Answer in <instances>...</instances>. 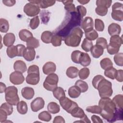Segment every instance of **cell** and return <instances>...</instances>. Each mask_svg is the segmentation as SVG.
I'll return each instance as SVG.
<instances>
[{
  "instance_id": "cell-26",
  "label": "cell",
  "mask_w": 123,
  "mask_h": 123,
  "mask_svg": "<svg viewBox=\"0 0 123 123\" xmlns=\"http://www.w3.org/2000/svg\"><path fill=\"white\" fill-rule=\"evenodd\" d=\"M17 110L21 114H25L28 111V107L25 101H20L17 104Z\"/></svg>"
},
{
  "instance_id": "cell-15",
  "label": "cell",
  "mask_w": 123,
  "mask_h": 123,
  "mask_svg": "<svg viewBox=\"0 0 123 123\" xmlns=\"http://www.w3.org/2000/svg\"><path fill=\"white\" fill-rule=\"evenodd\" d=\"M108 31L111 36L119 35L121 32V27L119 25L113 23L109 25Z\"/></svg>"
},
{
  "instance_id": "cell-40",
  "label": "cell",
  "mask_w": 123,
  "mask_h": 123,
  "mask_svg": "<svg viewBox=\"0 0 123 123\" xmlns=\"http://www.w3.org/2000/svg\"><path fill=\"white\" fill-rule=\"evenodd\" d=\"M38 118L43 121L49 122L51 120L52 117L50 112L47 111H43L41 112L38 115Z\"/></svg>"
},
{
  "instance_id": "cell-60",
  "label": "cell",
  "mask_w": 123,
  "mask_h": 123,
  "mask_svg": "<svg viewBox=\"0 0 123 123\" xmlns=\"http://www.w3.org/2000/svg\"><path fill=\"white\" fill-rule=\"evenodd\" d=\"M2 2L5 5H6L7 6H9V7H11V6H13L15 4L16 1L14 0H2Z\"/></svg>"
},
{
  "instance_id": "cell-30",
  "label": "cell",
  "mask_w": 123,
  "mask_h": 123,
  "mask_svg": "<svg viewBox=\"0 0 123 123\" xmlns=\"http://www.w3.org/2000/svg\"><path fill=\"white\" fill-rule=\"evenodd\" d=\"M6 53L8 56L10 58H13L17 56L18 51L16 46L12 45L7 47L6 49Z\"/></svg>"
},
{
  "instance_id": "cell-5",
  "label": "cell",
  "mask_w": 123,
  "mask_h": 123,
  "mask_svg": "<svg viewBox=\"0 0 123 123\" xmlns=\"http://www.w3.org/2000/svg\"><path fill=\"white\" fill-rule=\"evenodd\" d=\"M4 92L6 102L12 106L17 105L20 100L17 88L14 86H9L6 88Z\"/></svg>"
},
{
  "instance_id": "cell-19",
  "label": "cell",
  "mask_w": 123,
  "mask_h": 123,
  "mask_svg": "<svg viewBox=\"0 0 123 123\" xmlns=\"http://www.w3.org/2000/svg\"><path fill=\"white\" fill-rule=\"evenodd\" d=\"M19 37L22 41L26 42L30 38L33 37V34L28 30L24 29L19 31Z\"/></svg>"
},
{
  "instance_id": "cell-2",
  "label": "cell",
  "mask_w": 123,
  "mask_h": 123,
  "mask_svg": "<svg viewBox=\"0 0 123 123\" xmlns=\"http://www.w3.org/2000/svg\"><path fill=\"white\" fill-rule=\"evenodd\" d=\"M83 35L82 29L79 27H75L71 30L70 33L64 37V43L69 47H78L81 42Z\"/></svg>"
},
{
  "instance_id": "cell-58",
  "label": "cell",
  "mask_w": 123,
  "mask_h": 123,
  "mask_svg": "<svg viewBox=\"0 0 123 123\" xmlns=\"http://www.w3.org/2000/svg\"><path fill=\"white\" fill-rule=\"evenodd\" d=\"M7 113L3 110L0 109V122L4 123L7 120Z\"/></svg>"
},
{
  "instance_id": "cell-20",
  "label": "cell",
  "mask_w": 123,
  "mask_h": 123,
  "mask_svg": "<svg viewBox=\"0 0 123 123\" xmlns=\"http://www.w3.org/2000/svg\"><path fill=\"white\" fill-rule=\"evenodd\" d=\"M91 60L88 54L82 52L80 58L79 63L83 66L86 67L89 65L91 63Z\"/></svg>"
},
{
  "instance_id": "cell-56",
  "label": "cell",
  "mask_w": 123,
  "mask_h": 123,
  "mask_svg": "<svg viewBox=\"0 0 123 123\" xmlns=\"http://www.w3.org/2000/svg\"><path fill=\"white\" fill-rule=\"evenodd\" d=\"M115 78L116 79L117 81L119 82H122L123 81V70H118L116 71Z\"/></svg>"
},
{
  "instance_id": "cell-45",
  "label": "cell",
  "mask_w": 123,
  "mask_h": 123,
  "mask_svg": "<svg viewBox=\"0 0 123 123\" xmlns=\"http://www.w3.org/2000/svg\"><path fill=\"white\" fill-rule=\"evenodd\" d=\"M85 37L86 39L90 41H93L98 38V34L95 30L93 29L89 32L85 33Z\"/></svg>"
},
{
  "instance_id": "cell-50",
  "label": "cell",
  "mask_w": 123,
  "mask_h": 123,
  "mask_svg": "<svg viewBox=\"0 0 123 123\" xmlns=\"http://www.w3.org/2000/svg\"><path fill=\"white\" fill-rule=\"evenodd\" d=\"M86 111L89 112L99 114L101 109L98 105H93L88 106L86 108Z\"/></svg>"
},
{
  "instance_id": "cell-34",
  "label": "cell",
  "mask_w": 123,
  "mask_h": 123,
  "mask_svg": "<svg viewBox=\"0 0 123 123\" xmlns=\"http://www.w3.org/2000/svg\"><path fill=\"white\" fill-rule=\"evenodd\" d=\"M100 65L101 67L104 70L113 67L112 62L111 59L108 58H105L102 59L100 62Z\"/></svg>"
},
{
  "instance_id": "cell-59",
  "label": "cell",
  "mask_w": 123,
  "mask_h": 123,
  "mask_svg": "<svg viewBox=\"0 0 123 123\" xmlns=\"http://www.w3.org/2000/svg\"><path fill=\"white\" fill-rule=\"evenodd\" d=\"M91 119L92 122L94 123H103V121L102 120V119L99 116H97L96 115H92L91 117Z\"/></svg>"
},
{
  "instance_id": "cell-21",
  "label": "cell",
  "mask_w": 123,
  "mask_h": 123,
  "mask_svg": "<svg viewBox=\"0 0 123 123\" xmlns=\"http://www.w3.org/2000/svg\"><path fill=\"white\" fill-rule=\"evenodd\" d=\"M81 91L79 88L75 85L71 86L68 91V94L70 97L71 98H77L81 94Z\"/></svg>"
},
{
  "instance_id": "cell-14",
  "label": "cell",
  "mask_w": 123,
  "mask_h": 123,
  "mask_svg": "<svg viewBox=\"0 0 123 123\" xmlns=\"http://www.w3.org/2000/svg\"><path fill=\"white\" fill-rule=\"evenodd\" d=\"M15 41V36L13 33H8L6 34L3 38V44L8 47L13 45Z\"/></svg>"
},
{
  "instance_id": "cell-4",
  "label": "cell",
  "mask_w": 123,
  "mask_h": 123,
  "mask_svg": "<svg viewBox=\"0 0 123 123\" xmlns=\"http://www.w3.org/2000/svg\"><path fill=\"white\" fill-rule=\"evenodd\" d=\"M39 67L37 65H32L27 69V75L26 77V82L31 85H36L39 82Z\"/></svg>"
},
{
  "instance_id": "cell-64",
  "label": "cell",
  "mask_w": 123,
  "mask_h": 123,
  "mask_svg": "<svg viewBox=\"0 0 123 123\" xmlns=\"http://www.w3.org/2000/svg\"><path fill=\"white\" fill-rule=\"evenodd\" d=\"M78 2H79L80 3L83 4V5H85L87 4V3H88L89 2V0H78Z\"/></svg>"
},
{
  "instance_id": "cell-63",
  "label": "cell",
  "mask_w": 123,
  "mask_h": 123,
  "mask_svg": "<svg viewBox=\"0 0 123 123\" xmlns=\"http://www.w3.org/2000/svg\"><path fill=\"white\" fill-rule=\"evenodd\" d=\"M80 120L82 121V123H91V121L89 120V119L88 118V117H87V116L85 114L83 117L80 118Z\"/></svg>"
},
{
  "instance_id": "cell-17",
  "label": "cell",
  "mask_w": 123,
  "mask_h": 123,
  "mask_svg": "<svg viewBox=\"0 0 123 123\" xmlns=\"http://www.w3.org/2000/svg\"><path fill=\"white\" fill-rule=\"evenodd\" d=\"M90 52L94 58L98 59L103 54L104 49L101 46L96 44L95 45L93 46L90 49Z\"/></svg>"
},
{
  "instance_id": "cell-42",
  "label": "cell",
  "mask_w": 123,
  "mask_h": 123,
  "mask_svg": "<svg viewBox=\"0 0 123 123\" xmlns=\"http://www.w3.org/2000/svg\"><path fill=\"white\" fill-rule=\"evenodd\" d=\"M117 70L113 67H111L110 68L105 70L104 71V75L105 76L111 79H114Z\"/></svg>"
},
{
  "instance_id": "cell-6",
  "label": "cell",
  "mask_w": 123,
  "mask_h": 123,
  "mask_svg": "<svg viewBox=\"0 0 123 123\" xmlns=\"http://www.w3.org/2000/svg\"><path fill=\"white\" fill-rule=\"evenodd\" d=\"M58 81L59 77L57 74L54 73L49 74L45 78L43 86L46 90L53 91L57 87Z\"/></svg>"
},
{
  "instance_id": "cell-29",
  "label": "cell",
  "mask_w": 123,
  "mask_h": 123,
  "mask_svg": "<svg viewBox=\"0 0 123 123\" xmlns=\"http://www.w3.org/2000/svg\"><path fill=\"white\" fill-rule=\"evenodd\" d=\"M64 5V9L68 12H76L75 5L73 3V0H64L62 1Z\"/></svg>"
},
{
  "instance_id": "cell-52",
  "label": "cell",
  "mask_w": 123,
  "mask_h": 123,
  "mask_svg": "<svg viewBox=\"0 0 123 123\" xmlns=\"http://www.w3.org/2000/svg\"><path fill=\"white\" fill-rule=\"evenodd\" d=\"M76 12L81 19H83V18L86 14V8L82 5H78L77 6L76 8Z\"/></svg>"
},
{
  "instance_id": "cell-62",
  "label": "cell",
  "mask_w": 123,
  "mask_h": 123,
  "mask_svg": "<svg viewBox=\"0 0 123 123\" xmlns=\"http://www.w3.org/2000/svg\"><path fill=\"white\" fill-rule=\"evenodd\" d=\"M0 93H2L5 91V90L7 87L5 84L2 82L0 83Z\"/></svg>"
},
{
  "instance_id": "cell-53",
  "label": "cell",
  "mask_w": 123,
  "mask_h": 123,
  "mask_svg": "<svg viewBox=\"0 0 123 123\" xmlns=\"http://www.w3.org/2000/svg\"><path fill=\"white\" fill-rule=\"evenodd\" d=\"M96 44L101 46V47H102L103 49H106L107 46L108 45L107 41L106 39V38L102 37H100L97 38L96 40Z\"/></svg>"
},
{
  "instance_id": "cell-32",
  "label": "cell",
  "mask_w": 123,
  "mask_h": 123,
  "mask_svg": "<svg viewBox=\"0 0 123 123\" xmlns=\"http://www.w3.org/2000/svg\"><path fill=\"white\" fill-rule=\"evenodd\" d=\"M70 114L73 117L79 118H81L83 117L86 114L84 110L82 108H80L79 106L75 108Z\"/></svg>"
},
{
  "instance_id": "cell-11",
  "label": "cell",
  "mask_w": 123,
  "mask_h": 123,
  "mask_svg": "<svg viewBox=\"0 0 123 123\" xmlns=\"http://www.w3.org/2000/svg\"><path fill=\"white\" fill-rule=\"evenodd\" d=\"M45 101L43 98L41 97H37L31 102L30 107L33 111L37 112L43 109Z\"/></svg>"
},
{
  "instance_id": "cell-61",
  "label": "cell",
  "mask_w": 123,
  "mask_h": 123,
  "mask_svg": "<svg viewBox=\"0 0 123 123\" xmlns=\"http://www.w3.org/2000/svg\"><path fill=\"white\" fill-rule=\"evenodd\" d=\"M53 122L54 123H64L65 122V121L64 118L62 116H57L54 118Z\"/></svg>"
},
{
  "instance_id": "cell-31",
  "label": "cell",
  "mask_w": 123,
  "mask_h": 123,
  "mask_svg": "<svg viewBox=\"0 0 123 123\" xmlns=\"http://www.w3.org/2000/svg\"><path fill=\"white\" fill-rule=\"evenodd\" d=\"M52 92L54 97L58 100L62 97H65V91L64 89L61 87L57 86Z\"/></svg>"
},
{
  "instance_id": "cell-10",
  "label": "cell",
  "mask_w": 123,
  "mask_h": 123,
  "mask_svg": "<svg viewBox=\"0 0 123 123\" xmlns=\"http://www.w3.org/2000/svg\"><path fill=\"white\" fill-rule=\"evenodd\" d=\"M81 27L85 31V32H89L93 29L94 23L92 18L87 16L83 19L80 24Z\"/></svg>"
},
{
  "instance_id": "cell-13",
  "label": "cell",
  "mask_w": 123,
  "mask_h": 123,
  "mask_svg": "<svg viewBox=\"0 0 123 123\" xmlns=\"http://www.w3.org/2000/svg\"><path fill=\"white\" fill-rule=\"evenodd\" d=\"M43 72L45 74L49 75L54 73L56 70V64L52 62H48L44 64L42 68Z\"/></svg>"
},
{
  "instance_id": "cell-51",
  "label": "cell",
  "mask_w": 123,
  "mask_h": 123,
  "mask_svg": "<svg viewBox=\"0 0 123 123\" xmlns=\"http://www.w3.org/2000/svg\"><path fill=\"white\" fill-rule=\"evenodd\" d=\"M39 25V19L38 16H36L32 18L29 23V26L32 29H36Z\"/></svg>"
},
{
  "instance_id": "cell-37",
  "label": "cell",
  "mask_w": 123,
  "mask_h": 123,
  "mask_svg": "<svg viewBox=\"0 0 123 123\" xmlns=\"http://www.w3.org/2000/svg\"><path fill=\"white\" fill-rule=\"evenodd\" d=\"M0 109H1L5 111L7 113L8 116L12 114L13 111L12 105L7 102H4L1 105L0 107Z\"/></svg>"
},
{
  "instance_id": "cell-28",
  "label": "cell",
  "mask_w": 123,
  "mask_h": 123,
  "mask_svg": "<svg viewBox=\"0 0 123 123\" xmlns=\"http://www.w3.org/2000/svg\"><path fill=\"white\" fill-rule=\"evenodd\" d=\"M112 100L118 109H123V95L118 94L113 98Z\"/></svg>"
},
{
  "instance_id": "cell-46",
  "label": "cell",
  "mask_w": 123,
  "mask_h": 123,
  "mask_svg": "<svg viewBox=\"0 0 123 123\" xmlns=\"http://www.w3.org/2000/svg\"><path fill=\"white\" fill-rule=\"evenodd\" d=\"M120 47H119L114 46L110 43L108 45H107L106 47L107 52L110 55H114L118 53L120 50Z\"/></svg>"
},
{
  "instance_id": "cell-39",
  "label": "cell",
  "mask_w": 123,
  "mask_h": 123,
  "mask_svg": "<svg viewBox=\"0 0 123 123\" xmlns=\"http://www.w3.org/2000/svg\"><path fill=\"white\" fill-rule=\"evenodd\" d=\"M9 24L8 21L3 18L0 19V31L2 33H6L9 30Z\"/></svg>"
},
{
  "instance_id": "cell-12",
  "label": "cell",
  "mask_w": 123,
  "mask_h": 123,
  "mask_svg": "<svg viewBox=\"0 0 123 123\" xmlns=\"http://www.w3.org/2000/svg\"><path fill=\"white\" fill-rule=\"evenodd\" d=\"M23 56L26 61L28 62L32 61L35 58L36 51L34 49L27 47L24 50Z\"/></svg>"
},
{
  "instance_id": "cell-7",
  "label": "cell",
  "mask_w": 123,
  "mask_h": 123,
  "mask_svg": "<svg viewBox=\"0 0 123 123\" xmlns=\"http://www.w3.org/2000/svg\"><path fill=\"white\" fill-rule=\"evenodd\" d=\"M59 102L62 107L69 113H71L75 108L78 106L77 103L71 100L66 97L60 99Z\"/></svg>"
},
{
  "instance_id": "cell-22",
  "label": "cell",
  "mask_w": 123,
  "mask_h": 123,
  "mask_svg": "<svg viewBox=\"0 0 123 123\" xmlns=\"http://www.w3.org/2000/svg\"><path fill=\"white\" fill-rule=\"evenodd\" d=\"M113 19L117 21H122L123 20V9H113L111 13Z\"/></svg>"
},
{
  "instance_id": "cell-27",
  "label": "cell",
  "mask_w": 123,
  "mask_h": 123,
  "mask_svg": "<svg viewBox=\"0 0 123 123\" xmlns=\"http://www.w3.org/2000/svg\"><path fill=\"white\" fill-rule=\"evenodd\" d=\"M110 44L121 47L123 44L122 37H120L119 35H115L111 36L110 39Z\"/></svg>"
},
{
  "instance_id": "cell-48",
  "label": "cell",
  "mask_w": 123,
  "mask_h": 123,
  "mask_svg": "<svg viewBox=\"0 0 123 123\" xmlns=\"http://www.w3.org/2000/svg\"><path fill=\"white\" fill-rule=\"evenodd\" d=\"M95 28L96 31L102 32L105 28V25L103 22L99 19H95Z\"/></svg>"
},
{
  "instance_id": "cell-25",
  "label": "cell",
  "mask_w": 123,
  "mask_h": 123,
  "mask_svg": "<svg viewBox=\"0 0 123 123\" xmlns=\"http://www.w3.org/2000/svg\"><path fill=\"white\" fill-rule=\"evenodd\" d=\"M48 111L52 114H56L60 111V106L55 102H50L47 106Z\"/></svg>"
},
{
  "instance_id": "cell-3",
  "label": "cell",
  "mask_w": 123,
  "mask_h": 123,
  "mask_svg": "<svg viewBox=\"0 0 123 123\" xmlns=\"http://www.w3.org/2000/svg\"><path fill=\"white\" fill-rule=\"evenodd\" d=\"M97 89L101 98H110L113 93L112 84L105 78L102 79L98 84Z\"/></svg>"
},
{
  "instance_id": "cell-55",
  "label": "cell",
  "mask_w": 123,
  "mask_h": 123,
  "mask_svg": "<svg viewBox=\"0 0 123 123\" xmlns=\"http://www.w3.org/2000/svg\"><path fill=\"white\" fill-rule=\"evenodd\" d=\"M103 78H104V77L102 75L99 74L97 75L94 77L92 81V84L95 89H97L98 84Z\"/></svg>"
},
{
  "instance_id": "cell-57",
  "label": "cell",
  "mask_w": 123,
  "mask_h": 123,
  "mask_svg": "<svg viewBox=\"0 0 123 123\" xmlns=\"http://www.w3.org/2000/svg\"><path fill=\"white\" fill-rule=\"evenodd\" d=\"M16 46V47L17 49V51H18L17 56H19V57L23 56L24 50L25 49V46L23 44H18Z\"/></svg>"
},
{
  "instance_id": "cell-8",
  "label": "cell",
  "mask_w": 123,
  "mask_h": 123,
  "mask_svg": "<svg viewBox=\"0 0 123 123\" xmlns=\"http://www.w3.org/2000/svg\"><path fill=\"white\" fill-rule=\"evenodd\" d=\"M24 12L29 17H35L40 12V9L37 4L29 2L25 5Z\"/></svg>"
},
{
  "instance_id": "cell-23",
  "label": "cell",
  "mask_w": 123,
  "mask_h": 123,
  "mask_svg": "<svg viewBox=\"0 0 123 123\" xmlns=\"http://www.w3.org/2000/svg\"><path fill=\"white\" fill-rule=\"evenodd\" d=\"M78 72L79 70L77 68L74 66H70L67 68L66 74L68 77L73 79L77 77L78 75Z\"/></svg>"
},
{
  "instance_id": "cell-24",
  "label": "cell",
  "mask_w": 123,
  "mask_h": 123,
  "mask_svg": "<svg viewBox=\"0 0 123 123\" xmlns=\"http://www.w3.org/2000/svg\"><path fill=\"white\" fill-rule=\"evenodd\" d=\"M53 35V34L51 32L49 31H45L41 34V39L44 43L49 44L51 42Z\"/></svg>"
},
{
  "instance_id": "cell-38",
  "label": "cell",
  "mask_w": 123,
  "mask_h": 123,
  "mask_svg": "<svg viewBox=\"0 0 123 123\" xmlns=\"http://www.w3.org/2000/svg\"><path fill=\"white\" fill-rule=\"evenodd\" d=\"M26 45L27 47H30L33 49L37 48L40 45L38 40L34 37H32L28 40L26 41Z\"/></svg>"
},
{
  "instance_id": "cell-16",
  "label": "cell",
  "mask_w": 123,
  "mask_h": 123,
  "mask_svg": "<svg viewBox=\"0 0 123 123\" xmlns=\"http://www.w3.org/2000/svg\"><path fill=\"white\" fill-rule=\"evenodd\" d=\"M21 94L23 97L25 99H31L34 96V90L31 87L26 86L22 88L21 90Z\"/></svg>"
},
{
  "instance_id": "cell-1",
  "label": "cell",
  "mask_w": 123,
  "mask_h": 123,
  "mask_svg": "<svg viewBox=\"0 0 123 123\" xmlns=\"http://www.w3.org/2000/svg\"><path fill=\"white\" fill-rule=\"evenodd\" d=\"M98 106L101 111L100 115L109 122H114V118L117 108L109 98H101L98 102Z\"/></svg>"
},
{
  "instance_id": "cell-43",
  "label": "cell",
  "mask_w": 123,
  "mask_h": 123,
  "mask_svg": "<svg viewBox=\"0 0 123 123\" xmlns=\"http://www.w3.org/2000/svg\"><path fill=\"white\" fill-rule=\"evenodd\" d=\"M89 69L86 67L82 68L78 72V76L81 80L86 79L89 75Z\"/></svg>"
},
{
  "instance_id": "cell-33",
  "label": "cell",
  "mask_w": 123,
  "mask_h": 123,
  "mask_svg": "<svg viewBox=\"0 0 123 123\" xmlns=\"http://www.w3.org/2000/svg\"><path fill=\"white\" fill-rule=\"evenodd\" d=\"M75 85L79 88L81 93L86 92L88 89V86L87 83L82 80H78L76 81L75 83Z\"/></svg>"
},
{
  "instance_id": "cell-18",
  "label": "cell",
  "mask_w": 123,
  "mask_h": 123,
  "mask_svg": "<svg viewBox=\"0 0 123 123\" xmlns=\"http://www.w3.org/2000/svg\"><path fill=\"white\" fill-rule=\"evenodd\" d=\"M13 69L15 71L23 73L27 71V66L24 61L22 60H17L14 63Z\"/></svg>"
},
{
  "instance_id": "cell-35",
  "label": "cell",
  "mask_w": 123,
  "mask_h": 123,
  "mask_svg": "<svg viewBox=\"0 0 123 123\" xmlns=\"http://www.w3.org/2000/svg\"><path fill=\"white\" fill-rule=\"evenodd\" d=\"M56 2L55 0H38L37 5L42 9L47 8L53 5Z\"/></svg>"
},
{
  "instance_id": "cell-47",
  "label": "cell",
  "mask_w": 123,
  "mask_h": 123,
  "mask_svg": "<svg viewBox=\"0 0 123 123\" xmlns=\"http://www.w3.org/2000/svg\"><path fill=\"white\" fill-rule=\"evenodd\" d=\"M115 64L119 66H123V53L122 52L117 53L115 54L113 57Z\"/></svg>"
},
{
  "instance_id": "cell-9",
  "label": "cell",
  "mask_w": 123,
  "mask_h": 123,
  "mask_svg": "<svg viewBox=\"0 0 123 123\" xmlns=\"http://www.w3.org/2000/svg\"><path fill=\"white\" fill-rule=\"evenodd\" d=\"M9 79L11 83L15 85H21L25 81V77L22 73L15 71L10 74Z\"/></svg>"
},
{
  "instance_id": "cell-36",
  "label": "cell",
  "mask_w": 123,
  "mask_h": 123,
  "mask_svg": "<svg viewBox=\"0 0 123 123\" xmlns=\"http://www.w3.org/2000/svg\"><path fill=\"white\" fill-rule=\"evenodd\" d=\"M93 46V44L92 41L85 38L82 42L81 44V48L86 52H89L90 51V49Z\"/></svg>"
},
{
  "instance_id": "cell-41",
  "label": "cell",
  "mask_w": 123,
  "mask_h": 123,
  "mask_svg": "<svg viewBox=\"0 0 123 123\" xmlns=\"http://www.w3.org/2000/svg\"><path fill=\"white\" fill-rule=\"evenodd\" d=\"M62 40V36L56 34L53 35L51 43H52L53 46L59 47L61 45Z\"/></svg>"
},
{
  "instance_id": "cell-49",
  "label": "cell",
  "mask_w": 123,
  "mask_h": 123,
  "mask_svg": "<svg viewBox=\"0 0 123 123\" xmlns=\"http://www.w3.org/2000/svg\"><path fill=\"white\" fill-rule=\"evenodd\" d=\"M81 53H82V52L79 50L73 51L71 54L72 61L75 63L79 64Z\"/></svg>"
},
{
  "instance_id": "cell-44",
  "label": "cell",
  "mask_w": 123,
  "mask_h": 123,
  "mask_svg": "<svg viewBox=\"0 0 123 123\" xmlns=\"http://www.w3.org/2000/svg\"><path fill=\"white\" fill-rule=\"evenodd\" d=\"M108 9L105 6L102 5H98L95 9L96 13L101 16L106 15L108 12Z\"/></svg>"
},
{
  "instance_id": "cell-54",
  "label": "cell",
  "mask_w": 123,
  "mask_h": 123,
  "mask_svg": "<svg viewBox=\"0 0 123 123\" xmlns=\"http://www.w3.org/2000/svg\"><path fill=\"white\" fill-rule=\"evenodd\" d=\"M112 3V0H97L96 1V5H102L105 6L108 9L110 7Z\"/></svg>"
}]
</instances>
